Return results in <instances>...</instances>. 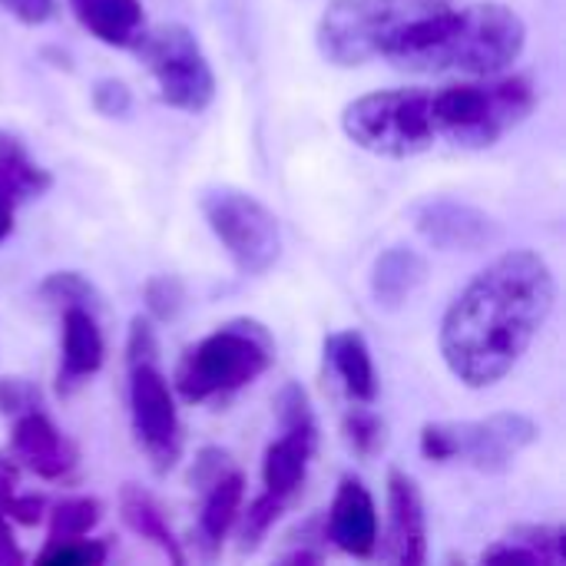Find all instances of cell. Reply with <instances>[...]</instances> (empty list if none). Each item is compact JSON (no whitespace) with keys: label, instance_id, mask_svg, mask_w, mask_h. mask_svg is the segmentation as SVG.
Masks as SVG:
<instances>
[{"label":"cell","instance_id":"cell-30","mask_svg":"<svg viewBox=\"0 0 566 566\" xmlns=\"http://www.w3.org/2000/svg\"><path fill=\"white\" fill-rule=\"evenodd\" d=\"M40 564H103L106 560V541H86V537H73V541H46V547L36 557Z\"/></svg>","mask_w":566,"mask_h":566},{"label":"cell","instance_id":"cell-1","mask_svg":"<svg viewBox=\"0 0 566 566\" xmlns=\"http://www.w3.org/2000/svg\"><path fill=\"white\" fill-rule=\"evenodd\" d=\"M557 305V279L544 255L514 249L478 272L441 318L448 371L474 391L504 381L527 355Z\"/></svg>","mask_w":566,"mask_h":566},{"label":"cell","instance_id":"cell-32","mask_svg":"<svg viewBox=\"0 0 566 566\" xmlns=\"http://www.w3.org/2000/svg\"><path fill=\"white\" fill-rule=\"evenodd\" d=\"M139 361H159V338L153 318H133L126 335V368Z\"/></svg>","mask_w":566,"mask_h":566},{"label":"cell","instance_id":"cell-15","mask_svg":"<svg viewBox=\"0 0 566 566\" xmlns=\"http://www.w3.org/2000/svg\"><path fill=\"white\" fill-rule=\"evenodd\" d=\"M106 358V342L96 322V312L90 308H63V355L56 371L60 395H73L80 385H86Z\"/></svg>","mask_w":566,"mask_h":566},{"label":"cell","instance_id":"cell-29","mask_svg":"<svg viewBox=\"0 0 566 566\" xmlns=\"http://www.w3.org/2000/svg\"><path fill=\"white\" fill-rule=\"evenodd\" d=\"M275 418L282 424V431H305V434H318V421L308 401V391L298 381H289L279 395H275Z\"/></svg>","mask_w":566,"mask_h":566},{"label":"cell","instance_id":"cell-9","mask_svg":"<svg viewBox=\"0 0 566 566\" xmlns=\"http://www.w3.org/2000/svg\"><path fill=\"white\" fill-rule=\"evenodd\" d=\"M202 216L232 265L242 275H265L282 255V229L275 212L259 202L252 192L219 186L202 192Z\"/></svg>","mask_w":566,"mask_h":566},{"label":"cell","instance_id":"cell-5","mask_svg":"<svg viewBox=\"0 0 566 566\" xmlns=\"http://www.w3.org/2000/svg\"><path fill=\"white\" fill-rule=\"evenodd\" d=\"M345 136L375 156L408 159L431 149L434 129L428 113V90H375L352 99L342 113Z\"/></svg>","mask_w":566,"mask_h":566},{"label":"cell","instance_id":"cell-39","mask_svg":"<svg viewBox=\"0 0 566 566\" xmlns=\"http://www.w3.org/2000/svg\"><path fill=\"white\" fill-rule=\"evenodd\" d=\"M23 564V554L17 547L13 537H0V566H17Z\"/></svg>","mask_w":566,"mask_h":566},{"label":"cell","instance_id":"cell-20","mask_svg":"<svg viewBox=\"0 0 566 566\" xmlns=\"http://www.w3.org/2000/svg\"><path fill=\"white\" fill-rule=\"evenodd\" d=\"M202 511H199V527H196V541L202 547L206 557H216V551L222 547V541L229 537V531L239 521L242 501H245V478L242 471H226L209 491H202Z\"/></svg>","mask_w":566,"mask_h":566},{"label":"cell","instance_id":"cell-37","mask_svg":"<svg viewBox=\"0 0 566 566\" xmlns=\"http://www.w3.org/2000/svg\"><path fill=\"white\" fill-rule=\"evenodd\" d=\"M17 481H20V471H17V461L0 454V494H10L17 491Z\"/></svg>","mask_w":566,"mask_h":566},{"label":"cell","instance_id":"cell-18","mask_svg":"<svg viewBox=\"0 0 566 566\" xmlns=\"http://www.w3.org/2000/svg\"><path fill=\"white\" fill-rule=\"evenodd\" d=\"M318 448V434H305V431H282L279 441H272L265 448L262 458V484L265 491L279 494V497H295L305 484L308 464L315 458Z\"/></svg>","mask_w":566,"mask_h":566},{"label":"cell","instance_id":"cell-10","mask_svg":"<svg viewBox=\"0 0 566 566\" xmlns=\"http://www.w3.org/2000/svg\"><path fill=\"white\" fill-rule=\"evenodd\" d=\"M129 421L153 468L159 474L172 471L182 454V424L159 361L129 365Z\"/></svg>","mask_w":566,"mask_h":566},{"label":"cell","instance_id":"cell-17","mask_svg":"<svg viewBox=\"0 0 566 566\" xmlns=\"http://www.w3.org/2000/svg\"><path fill=\"white\" fill-rule=\"evenodd\" d=\"M428 282V259L418 249L391 245L375 259L371 269V298L385 312L405 308V302Z\"/></svg>","mask_w":566,"mask_h":566},{"label":"cell","instance_id":"cell-36","mask_svg":"<svg viewBox=\"0 0 566 566\" xmlns=\"http://www.w3.org/2000/svg\"><path fill=\"white\" fill-rule=\"evenodd\" d=\"M0 10H7L13 20H20L27 27H40V23L53 20L56 3L53 0H0Z\"/></svg>","mask_w":566,"mask_h":566},{"label":"cell","instance_id":"cell-6","mask_svg":"<svg viewBox=\"0 0 566 566\" xmlns=\"http://www.w3.org/2000/svg\"><path fill=\"white\" fill-rule=\"evenodd\" d=\"M448 0H332L318 20V50L335 66H361L381 56L385 43L415 17Z\"/></svg>","mask_w":566,"mask_h":566},{"label":"cell","instance_id":"cell-23","mask_svg":"<svg viewBox=\"0 0 566 566\" xmlns=\"http://www.w3.org/2000/svg\"><path fill=\"white\" fill-rule=\"evenodd\" d=\"M50 534L46 541H73L90 537V531L103 521V504L96 497H63L46 514Z\"/></svg>","mask_w":566,"mask_h":566},{"label":"cell","instance_id":"cell-38","mask_svg":"<svg viewBox=\"0 0 566 566\" xmlns=\"http://www.w3.org/2000/svg\"><path fill=\"white\" fill-rule=\"evenodd\" d=\"M13 212H17V202L7 199V196L0 192V245H3V239L13 232Z\"/></svg>","mask_w":566,"mask_h":566},{"label":"cell","instance_id":"cell-3","mask_svg":"<svg viewBox=\"0 0 566 566\" xmlns=\"http://www.w3.org/2000/svg\"><path fill=\"white\" fill-rule=\"evenodd\" d=\"M537 106V90L527 76H478L428 90L434 139L458 149H491L517 129Z\"/></svg>","mask_w":566,"mask_h":566},{"label":"cell","instance_id":"cell-12","mask_svg":"<svg viewBox=\"0 0 566 566\" xmlns=\"http://www.w3.org/2000/svg\"><path fill=\"white\" fill-rule=\"evenodd\" d=\"M10 454L43 481H66L76 471V448L56 431V424L40 408L13 415Z\"/></svg>","mask_w":566,"mask_h":566},{"label":"cell","instance_id":"cell-34","mask_svg":"<svg viewBox=\"0 0 566 566\" xmlns=\"http://www.w3.org/2000/svg\"><path fill=\"white\" fill-rule=\"evenodd\" d=\"M226 471H232V461L222 448H202L192 471H189V484L192 491H209Z\"/></svg>","mask_w":566,"mask_h":566},{"label":"cell","instance_id":"cell-13","mask_svg":"<svg viewBox=\"0 0 566 566\" xmlns=\"http://www.w3.org/2000/svg\"><path fill=\"white\" fill-rule=\"evenodd\" d=\"M385 557L401 566L428 560V514L421 488L405 471H388V547Z\"/></svg>","mask_w":566,"mask_h":566},{"label":"cell","instance_id":"cell-26","mask_svg":"<svg viewBox=\"0 0 566 566\" xmlns=\"http://www.w3.org/2000/svg\"><path fill=\"white\" fill-rule=\"evenodd\" d=\"M342 434H345V444L355 451V458L361 461H371L385 451L388 444V428L385 421L371 411V408H352L345 418H342Z\"/></svg>","mask_w":566,"mask_h":566},{"label":"cell","instance_id":"cell-14","mask_svg":"<svg viewBox=\"0 0 566 566\" xmlns=\"http://www.w3.org/2000/svg\"><path fill=\"white\" fill-rule=\"evenodd\" d=\"M325 541H332L342 554L368 560L378 551V511L375 497L358 478H342L335 501L325 517Z\"/></svg>","mask_w":566,"mask_h":566},{"label":"cell","instance_id":"cell-40","mask_svg":"<svg viewBox=\"0 0 566 566\" xmlns=\"http://www.w3.org/2000/svg\"><path fill=\"white\" fill-rule=\"evenodd\" d=\"M282 564H322V551L298 547V551H289V554H282Z\"/></svg>","mask_w":566,"mask_h":566},{"label":"cell","instance_id":"cell-25","mask_svg":"<svg viewBox=\"0 0 566 566\" xmlns=\"http://www.w3.org/2000/svg\"><path fill=\"white\" fill-rule=\"evenodd\" d=\"M36 292H40V298L46 305H56V308H90V312H99V292L80 272H50L40 282Z\"/></svg>","mask_w":566,"mask_h":566},{"label":"cell","instance_id":"cell-28","mask_svg":"<svg viewBox=\"0 0 566 566\" xmlns=\"http://www.w3.org/2000/svg\"><path fill=\"white\" fill-rule=\"evenodd\" d=\"M143 302L153 322H172L186 305V285L176 275H153L143 285Z\"/></svg>","mask_w":566,"mask_h":566},{"label":"cell","instance_id":"cell-22","mask_svg":"<svg viewBox=\"0 0 566 566\" xmlns=\"http://www.w3.org/2000/svg\"><path fill=\"white\" fill-rule=\"evenodd\" d=\"M50 186L53 176L43 166H36L10 133H0V192L20 206L27 199L43 196Z\"/></svg>","mask_w":566,"mask_h":566},{"label":"cell","instance_id":"cell-27","mask_svg":"<svg viewBox=\"0 0 566 566\" xmlns=\"http://www.w3.org/2000/svg\"><path fill=\"white\" fill-rule=\"evenodd\" d=\"M507 541L521 544L537 566L566 564V531L560 524H521L507 534Z\"/></svg>","mask_w":566,"mask_h":566},{"label":"cell","instance_id":"cell-7","mask_svg":"<svg viewBox=\"0 0 566 566\" xmlns=\"http://www.w3.org/2000/svg\"><path fill=\"white\" fill-rule=\"evenodd\" d=\"M537 434V424L517 411H497L484 421H438L421 428V454L431 464L461 461L481 474H504Z\"/></svg>","mask_w":566,"mask_h":566},{"label":"cell","instance_id":"cell-21","mask_svg":"<svg viewBox=\"0 0 566 566\" xmlns=\"http://www.w3.org/2000/svg\"><path fill=\"white\" fill-rule=\"evenodd\" d=\"M119 517L136 537L156 544L172 564H186V554H182V547H179V541H176V534H172V527H169V521H166V514L153 494H146L136 484H126L119 491Z\"/></svg>","mask_w":566,"mask_h":566},{"label":"cell","instance_id":"cell-24","mask_svg":"<svg viewBox=\"0 0 566 566\" xmlns=\"http://www.w3.org/2000/svg\"><path fill=\"white\" fill-rule=\"evenodd\" d=\"M285 497H279V494H272V491H265V494H259L245 511H239V551L242 554H252V551H259L262 547V541L269 537V531L279 524V517L285 514Z\"/></svg>","mask_w":566,"mask_h":566},{"label":"cell","instance_id":"cell-33","mask_svg":"<svg viewBox=\"0 0 566 566\" xmlns=\"http://www.w3.org/2000/svg\"><path fill=\"white\" fill-rule=\"evenodd\" d=\"M0 511L7 521L20 524V527H36L46 517V501L40 494H0Z\"/></svg>","mask_w":566,"mask_h":566},{"label":"cell","instance_id":"cell-35","mask_svg":"<svg viewBox=\"0 0 566 566\" xmlns=\"http://www.w3.org/2000/svg\"><path fill=\"white\" fill-rule=\"evenodd\" d=\"M40 408V388H33L23 378H0V411L3 415H23Z\"/></svg>","mask_w":566,"mask_h":566},{"label":"cell","instance_id":"cell-8","mask_svg":"<svg viewBox=\"0 0 566 566\" xmlns=\"http://www.w3.org/2000/svg\"><path fill=\"white\" fill-rule=\"evenodd\" d=\"M146 70L159 86V99L182 113H202L216 99V73L196 40L182 23H159L143 30L133 43Z\"/></svg>","mask_w":566,"mask_h":566},{"label":"cell","instance_id":"cell-2","mask_svg":"<svg viewBox=\"0 0 566 566\" xmlns=\"http://www.w3.org/2000/svg\"><path fill=\"white\" fill-rule=\"evenodd\" d=\"M527 46V23L507 3L438 7L405 23L381 50V56L408 73H468L497 76Z\"/></svg>","mask_w":566,"mask_h":566},{"label":"cell","instance_id":"cell-16","mask_svg":"<svg viewBox=\"0 0 566 566\" xmlns=\"http://www.w3.org/2000/svg\"><path fill=\"white\" fill-rule=\"evenodd\" d=\"M325 361L355 405H371L378 398V371L371 361V348L358 328L332 332L325 338Z\"/></svg>","mask_w":566,"mask_h":566},{"label":"cell","instance_id":"cell-19","mask_svg":"<svg viewBox=\"0 0 566 566\" xmlns=\"http://www.w3.org/2000/svg\"><path fill=\"white\" fill-rule=\"evenodd\" d=\"M73 17L106 46H133L146 30L139 0H70Z\"/></svg>","mask_w":566,"mask_h":566},{"label":"cell","instance_id":"cell-31","mask_svg":"<svg viewBox=\"0 0 566 566\" xmlns=\"http://www.w3.org/2000/svg\"><path fill=\"white\" fill-rule=\"evenodd\" d=\"M93 106H96V113H103L109 119H123L133 109V93L123 80L106 76V80L93 83Z\"/></svg>","mask_w":566,"mask_h":566},{"label":"cell","instance_id":"cell-4","mask_svg":"<svg viewBox=\"0 0 566 566\" xmlns=\"http://www.w3.org/2000/svg\"><path fill=\"white\" fill-rule=\"evenodd\" d=\"M275 361V338L255 318H232L196 342L176 365V391L186 405L229 398L259 381Z\"/></svg>","mask_w":566,"mask_h":566},{"label":"cell","instance_id":"cell-11","mask_svg":"<svg viewBox=\"0 0 566 566\" xmlns=\"http://www.w3.org/2000/svg\"><path fill=\"white\" fill-rule=\"evenodd\" d=\"M411 216L424 242L441 252H478L497 239V222L484 209L448 196L418 202Z\"/></svg>","mask_w":566,"mask_h":566}]
</instances>
